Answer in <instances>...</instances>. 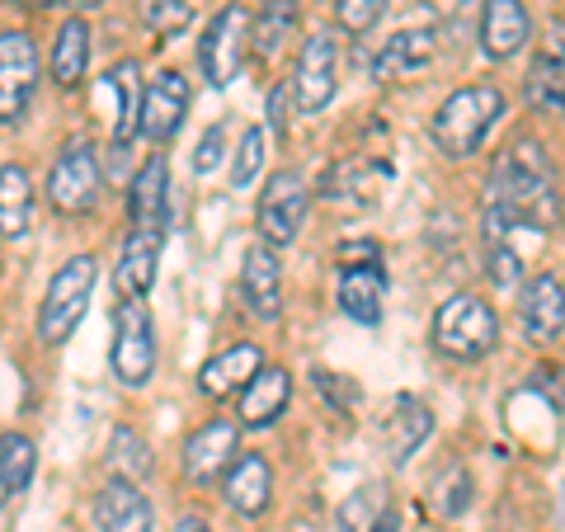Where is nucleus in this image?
<instances>
[{"mask_svg": "<svg viewBox=\"0 0 565 532\" xmlns=\"http://www.w3.org/2000/svg\"><path fill=\"white\" fill-rule=\"evenodd\" d=\"M561 222V193L552 161L537 141H519L500 156L490 174V203H486V245L509 241L514 232H546Z\"/></svg>", "mask_w": 565, "mask_h": 532, "instance_id": "nucleus-1", "label": "nucleus"}, {"mask_svg": "<svg viewBox=\"0 0 565 532\" xmlns=\"http://www.w3.org/2000/svg\"><path fill=\"white\" fill-rule=\"evenodd\" d=\"M500 118H504V91L490 81H476V85H462V91H452L444 99V109H438L429 123V137L444 156L462 161V156L481 151V141L490 137V128Z\"/></svg>", "mask_w": 565, "mask_h": 532, "instance_id": "nucleus-2", "label": "nucleus"}, {"mask_svg": "<svg viewBox=\"0 0 565 532\" xmlns=\"http://www.w3.org/2000/svg\"><path fill=\"white\" fill-rule=\"evenodd\" d=\"M500 344V321H494L490 301L476 292H452L434 316V349L457 363H476Z\"/></svg>", "mask_w": 565, "mask_h": 532, "instance_id": "nucleus-3", "label": "nucleus"}, {"mask_svg": "<svg viewBox=\"0 0 565 532\" xmlns=\"http://www.w3.org/2000/svg\"><path fill=\"white\" fill-rule=\"evenodd\" d=\"M99 283V259L95 255H71L47 283V297L39 307V340L43 344H66L71 330L85 321V307Z\"/></svg>", "mask_w": 565, "mask_h": 532, "instance_id": "nucleus-4", "label": "nucleus"}, {"mask_svg": "<svg viewBox=\"0 0 565 532\" xmlns=\"http://www.w3.org/2000/svg\"><path fill=\"white\" fill-rule=\"evenodd\" d=\"M250 33H255V14L245 6H222L217 20L207 24L203 43H199V62H203L207 81L217 85V91H226V85L241 76V66H245V57H250V47H255Z\"/></svg>", "mask_w": 565, "mask_h": 532, "instance_id": "nucleus-5", "label": "nucleus"}, {"mask_svg": "<svg viewBox=\"0 0 565 532\" xmlns=\"http://www.w3.org/2000/svg\"><path fill=\"white\" fill-rule=\"evenodd\" d=\"M114 377L122 386H147L156 372V330H151V311L141 307V297H128L114 311V349H109Z\"/></svg>", "mask_w": 565, "mask_h": 532, "instance_id": "nucleus-6", "label": "nucleus"}, {"mask_svg": "<svg viewBox=\"0 0 565 532\" xmlns=\"http://www.w3.org/2000/svg\"><path fill=\"white\" fill-rule=\"evenodd\" d=\"M99 184H104V170H99V156L85 137L66 141V151L57 156V166L47 174V203L62 212V217H85L95 203H99Z\"/></svg>", "mask_w": 565, "mask_h": 532, "instance_id": "nucleus-7", "label": "nucleus"}, {"mask_svg": "<svg viewBox=\"0 0 565 532\" xmlns=\"http://www.w3.org/2000/svg\"><path fill=\"white\" fill-rule=\"evenodd\" d=\"M307 208H311L307 180L297 170H278L259 193V212H255L259 236L269 245H292L297 232H302V222H307Z\"/></svg>", "mask_w": 565, "mask_h": 532, "instance_id": "nucleus-8", "label": "nucleus"}, {"mask_svg": "<svg viewBox=\"0 0 565 532\" xmlns=\"http://www.w3.org/2000/svg\"><path fill=\"white\" fill-rule=\"evenodd\" d=\"M33 91H39V47L29 33H0V123H20Z\"/></svg>", "mask_w": 565, "mask_h": 532, "instance_id": "nucleus-9", "label": "nucleus"}, {"mask_svg": "<svg viewBox=\"0 0 565 532\" xmlns=\"http://www.w3.org/2000/svg\"><path fill=\"white\" fill-rule=\"evenodd\" d=\"M334 85H340V43H334V33H311L302 52H297V76H292L297 109L321 114L334 99Z\"/></svg>", "mask_w": 565, "mask_h": 532, "instance_id": "nucleus-10", "label": "nucleus"}, {"mask_svg": "<svg viewBox=\"0 0 565 532\" xmlns=\"http://www.w3.org/2000/svg\"><path fill=\"white\" fill-rule=\"evenodd\" d=\"M519 326L533 344H556L565 334V283L556 274H533L523 283Z\"/></svg>", "mask_w": 565, "mask_h": 532, "instance_id": "nucleus-11", "label": "nucleus"}, {"mask_svg": "<svg viewBox=\"0 0 565 532\" xmlns=\"http://www.w3.org/2000/svg\"><path fill=\"white\" fill-rule=\"evenodd\" d=\"M236 443H241V424L236 419H207L203 429H193L184 443V476L193 486H207L236 462Z\"/></svg>", "mask_w": 565, "mask_h": 532, "instance_id": "nucleus-12", "label": "nucleus"}, {"mask_svg": "<svg viewBox=\"0 0 565 532\" xmlns=\"http://www.w3.org/2000/svg\"><path fill=\"white\" fill-rule=\"evenodd\" d=\"M184 114H189V81L180 71H161V76L147 85V99H141V137L166 147V141H174V132L184 128Z\"/></svg>", "mask_w": 565, "mask_h": 532, "instance_id": "nucleus-13", "label": "nucleus"}, {"mask_svg": "<svg viewBox=\"0 0 565 532\" xmlns=\"http://www.w3.org/2000/svg\"><path fill=\"white\" fill-rule=\"evenodd\" d=\"M241 292H245V307H250L259 321H278V311H282V264H278V251L269 241H255L250 251H245Z\"/></svg>", "mask_w": 565, "mask_h": 532, "instance_id": "nucleus-14", "label": "nucleus"}, {"mask_svg": "<svg viewBox=\"0 0 565 532\" xmlns=\"http://www.w3.org/2000/svg\"><path fill=\"white\" fill-rule=\"evenodd\" d=\"M434 43H438V33L434 24H405L396 29L386 43H377L373 52V76L377 81H392V76H415V71H424L434 62Z\"/></svg>", "mask_w": 565, "mask_h": 532, "instance_id": "nucleus-15", "label": "nucleus"}, {"mask_svg": "<svg viewBox=\"0 0 565 532\" xmlns=\"http://www.w3.org/2000/svg\"><path fill=\"white\" fill-rule=\"evenodd\" d=\"M527 39H533V20H527L523 0H486V10H481V52L490 62L519 57Z\"/></svg>", "mask_w": 565, "mask_h": 532, "instance_id": "nucleus-16", "label": "nucleus"}, {"mask_svg": "<svg viewBox=\"0 0 565 532\" xmlns=\"http://www.w3.org/2000/svg\"><path fill=\"white\" fill-rule=\"evenodd\" d=\"M259 368H264L259 344H232L226 353H217V359H207V363L199 368V392L212 396V401L241 396L245 386L259 377Z\"/></svg>", "mask_w": 565, "mask_h": 532, "instance_id": "nucleus-17", "label": "nucleus"}, {"mask_svg": "<svg viewBox=\"0 0 565 532\" xmlns=\"http://www.w3.org/2000/svg\"><path fill=\"white\" fill-rule=\"evenodd\" d=\"M128 212H132V226L166 232V222H170V166H166V156H147V166L132 174Z\"/></svg>", "mask_w": 565, "mask_h": 532, "instance_id": "nucleus-18", "label": "nucleus"}, {"mask_svg": "<svg viewBox=\"0 0 565 532\" xmlns=\"http://www.w3.org/2000/svg\"><path fill=\"white\" fill-rule=\"evenodd\" d=\"M161 245L166 232H151V226H132L128 241H122V255H118V292L122 297H147L151 283H156V264H161Z\"/></svg>", "mask_w": 565, "mask_h": 532, "instance_id": "nucleus-19", "label": "nucleus"}, {"mask_svg": "<svg viewBox=\"0 0 565 532\" xmlns=\"http://www.w3.org/2000/svg\"><path fill=\"white\" fill-rule=\"evenodd\" d=\"M222 494H226V504H232L236 513H245V519H259V513L269 509V500H274V471H269V462H264L259 453H241L236 462L226 467Z\"/></svg>", "mask_w": 565, "mask_h": 532, "instance_id": "nucleus-20", "label": "nucleus"}, {"mask_svg": "<svg viewBox=\"0 0 565 532\" xmlns=\"http://www.w3.org/2000/svg\"><path fill=\"white\" fill-rule=\"evenodd\" d=\"M156 513L137 481H109L95 494V528L99 532H151Z\"/></svg>", "mask_w": 565, "mask_h": 532, "instance_id": "nucleus-21", "label": "nucleus"}, {"mask_svg": "<svg viewBox=\"0 0 565 532\" xmlns=\"http://www.w3.org/2000/svg\"><path fill=\"white\" fill-rule=\"evenodd\" d=\"M382 301H386V274L377 259H363V264H344L340 274V307L349 321L359 326H377L382 321Z\"/></svg>", "mask_w": 565, "mask_h": 532, "instance_id": "nucleus-22", "label": "nucleus"}, {"mask_svg": "<svg viewBox=\"0 0 565 532\" xmlns=\"http://www.w3.org/2000/svg\"><path fill=\"white\" fill-rule=\"evenodd\" d=\"M288 401H292V377H288V368H259V377L241 392V415H236V424H241V429H269L274 419H282Z\"/></svg>", "mask_w": 565, "mask_h": 532, "instance_id": "nucleus-23", "label": "nucleus"}, {"mask_svg": "<svg viewBox=\"0 0 565 532\" xmlns=\"http://www.w3.org/2000/svg\"><path fill=\"white\" fill-rule=\"evenodd\" d=\"M386 180H392V166H386V161H367V156H353V161H340V166L326 174V199L373 203Z\"/></svg>", "mask_w": 565, "mask_h": 532, "instance_id": "nucleus-24", "label": "nucleus"}, {"mask_svg": "<svg viewBox=\"0 0 565 532\" xmlns=\"http://www.w3.org/2000/svg\"><path fill=\"white\" fill-rule=\"evenodd\" d=\"M33 226V180L24 166H0V241H24Z\"/></svg>", "mask_w": 565, "mask_h": 532, "instance_id": "nucleus-25", "label": "nucleus"}, {"mask_svg": "<svg viewBox=\"0 0 565 532\" xmlns=\"http://www.w3.org/2000/svg\"><path fill=\"white\" fill-rule=\"evenodd\" d=\"M99 91L104 95H114L118 99V118H114V147L122 151L128 141L141 132V85H137V62H118L109 76L99 81Z\"/></svg>", "mask_w": 565, "mask_h": 532, "instance_id": "nucleus-26", "label": "nucleus"}, {"mask_svg": "<svg viewBox=\"0 0 565 532\" xmlns=\"http://www.w3.org/2000/svg\"><path fill=\"white\" fill-rule=\"evenodd\" d=\"M85 66H90V24L76 14L57 29V43H52V81L62 91H76L85 81Z\"/></svg>", "mask_w": 565, "mask_h": 532, "instance_id": "nucleus-27", "label": "nucleus"}, {"mask_svg": "<svg viewBox=\"0 0 565 532\" xmlns=\"http://www.w3.org/2000/svg\"><path fill=\"white\" fill-rule=\"evenodd\" d=\"M434 434V411L419 396H396L392 405V424H386V443H392L396 462H411L415 448Z\"/></svg>", "mask_w": 565, "mask_h": 532, "instance_id": "nucleus-28", "label": "nucleus"}, {"mask_svg": "<svg viewBox=\"0 0 565 532\" xmlns=\"http://www.w3.org/2000/svg\"><path fill=\"white\" fill-rule=\"evenodd\" d=\"M292 33H297V0H264L259 14H255V52L264 62L278 57L282 47L292 43Z\"/></svg>", "mask_w": 565, "mask_h": 532, "instance_id": "nucleus-29", "label": "nucleus"}, {"mask_svg": "<svg viewBox=\"0 0 565 532\" xmlns=\"http://www.w3.org/2000/svg\"><path fill=\"white\" fill-rule=\"evenodd\" d=\"M109 467L118 471V481H141V476H151V467H156L151 443L137 429H128V424H118L114 438H109Z\"/></svg>", "mask_w": 565, "mask_h": 532, "instance_id": "nucleus-30", "label": "nucleus"}, {"mask_svg": "<svg viewBox=\"0 0 565 532\" xmlns=\"http://www.w3.org/2000/svg\"><path fill=\"white\" fill-rule=\"evenodd\" d=\"M523 95H527V104H533L537 114H565V71L556 62L537 57L533 66H527V76H523Z\"/></svg>", "mask_w": 565, "mask_h": 532, "instance_id": "nucleus-31", "label": "nucleus"}, {"mask_svg": "<svg viewBox=\"0 0 565 532\" xmlns=\"http://www.w3.org/2000/svg\"><path fill=\"white\" fill-rule=\"evenodd\" d=\"M33 471H39V448H33V438L24 434H0V476H6V490L20 494Z\"/></svg>", "mask_w": 565, "mask_h": 532, "instance_id": "nucleus-32", "label": "nucleus"}, {"mask_svg": "<svg viewBox=\"0 0 565 532\" xmlns=\"http://www.w3.org/2000/svg\"><path fill=\"white\" fill-rule=\"evenodd\" d=\"M386 519V500H382V486H367V490H353V500L340 509V528L344 532H373Z\"/></svg>", "mask_w": 565, "mask_h": 532, "instance_id": "nucleus-33", "label": "nucleus"}, {"mask_svg": "<svg viewBox=\"0 0 565 532\" xmlns=\"http://www.w3.org/2000/svg\"><path fill=\"white\" fill-rule=\"evenodd\" d=\"M193 14H199V0H147V24L161 33V39L184 33L193 24Z\"/></svg>", "mask_w": 565, "mask_h": 532, "instance_id": "nucleus-34", "label": "nucleus"}, {"mask_svg": "<svg viewBox=\"0 0 565 532\" xmlns=\"http://www.w3.org/2000/svg\"><path fill=\"white\" fill-rule=\"evenodd\" d=\"M259 166H264V132L259 128H245L241 147H236V161H232V184L236 189H250L259 180Z\"/></svg>", "mask_w": 565, "mask_h": 532, "instance_id": "nucleus-35", "label": "nucleus"}, {"mask_svg": "<svg viewBox=\"0 0 565 532\" xmlns=\"http://www.w3.org/2000/svg\"><path fill=\"white\" fill-rule=\"evenodd\" d=\"M382 10H386V0H334V20L349 33H367L382 20Z\"/></svg>", "mask_w": 565, "mask_h": 532, "instance_id": "nucleus-36", "label": "nucleus"}, {"mask_svg": "<svg viewBox=\"0 0 565 532\" xmlns=\"http://www.w3.org/2000/svg\"><path fill=\"white\" fill-rule=\"evenodd\" d=\"M519 278H523V255L509 241H494L490 245V283L494 288H514Z\"/></svg>", "mask_w": 565, "mask_h": 532, "instance_id": "nucleus-37", "label": "nucleus"}, {"mask_svg": "<svg viewBox=\"0 0 565 532\" xmlns=\"http://www.w3.org/2000/svg\"><path fill=\"white\" fill-rule=\"evenodd\" d=\"M434 494H438V509H444V513H462L467 500H471V476L462 467H452L444 481L434 486Z\"/></svg>", "mask_w": 565, "mask_h": 532, "instance_id": "nucleus-38", "label": "nucleus"}, {"mask_svg": "<svg viewBox=\"0 0 565 532\" xmlns=\"http://www.w3.org/2000/svg\"><path fill=\"white\" fill-rule=\"evenodd\" d=\"M311 377H316V392H326L334 405H340V411H349V405L359 401V382H349V377H334V372H321V368H316Z\"/></svg>", "mask_w": 565, "mask_h": 532, "instance_id": "nucleus-39", "label": "nucleus"}, {"mask_svg": "<svg viewBox=\"0 0 565 532\" xmlns=\"http://www.w3.org/2000/svg\"><path fill=\"white\" fill-rule=\"evenodd\" d=\"M222 151H226V132H222V128H207L203 141H199V151H193V170L212 174V170L222 166Z\"/></svg>", "mask_w": 565, "mask_h": 532, "instance_id": "nucleus-40", "label": "nucleus"}, {"mask_svg": "<svg viewBox=\"0 0 565 532\" xmlns=\"http://www.w3.org/2000/svg\"><path fill=\"white\" fill-rule=\"evenodd\" d=\"M542 57L556 62L565 71V20H552L546 24V39H542Z\"/></svg>", "mask_w": 565, "mask_h": 532, "instance_id": "nucleus-41", "label": "nucleus"}, {"mask_svg": "<svg viewBox=\"0 0 565 532\" xmlns=\"http://www.w3.org/2000/svg\"><path fill=\"white\" fill-rule=\"evenodd\" d=\"M282 114H288V95H282V85H278V91H269V128H274V137L288 132V118Z\"/></svg>", "mask_w": 565, "mask_h": 532, "instance_id": "nucleus-42", "label": "nucleus"}, {"mask_svg": "<svg viewBox=\"0 0 565 532\" xmlns=\"http://www.w3.org/2000/svg\"><path fill=\"white\" fill-rule=\"evenodd\" d=\"M174 532H212L203 519H199V513H184V519L180 523H174Z\"/></svg>", "mask_w": 565, "mask_h": 532, "instance_id": "nucleus-43", "label": "nucleus"}, {"mask_svg": "<svg viewBox=\"0 0 565 532\" xmlns=\"http://www.w3.org/2000/svg\"><path fill=\"white\" fill-rule=\"evenodd\" d=\"M71 10H95V6H104V0H66Z\"/></svg>", "mask_w": 565, "mask_h": 532, "instance_id": "nucleus-44", "label": "nucleus"}, {"mask_svg": "<svg viewBox=\"0 0 565 532\" xmlns=\"http://www.w3.org/2000/svg\"><path fill=\"white\" fill-rule=\"evenodd\" d=\"M14 6H29V10H47L52 0H14Z\"/></svg>", "mask_w": 565, "mask_h": 532, "instance_id": "nucleus-45", "label": "nucleus"}, {"mask_svg": "<svg viewBox=\"0 0 565 532\" xmlns=\"http://www.w3.org/2000/svg\"><path fill=\"white\" fill-rule=\"evenodd\" d=\"M373 532H396V519H392V513H386V519H382V523H377Z\"/></svg>", "mask_w": 565, "mask_h": 532, "instance_id": "nucleus-46", "label": "nucleus"}, {"mask_svg": "<svg viewBox=\"0 0 565 532\" xmlns=\"http://www.w3.org/2000/svg\"><path fill=\"white\" fill-rule=\"evenodd\" d=\"M10 500V490H6V476H0V504H6Z\"/></svg>", "mask_w": 565, "mask_h": 532, "instance_id": "nucleus-47", "label": "nucleus"}]
</instances>
